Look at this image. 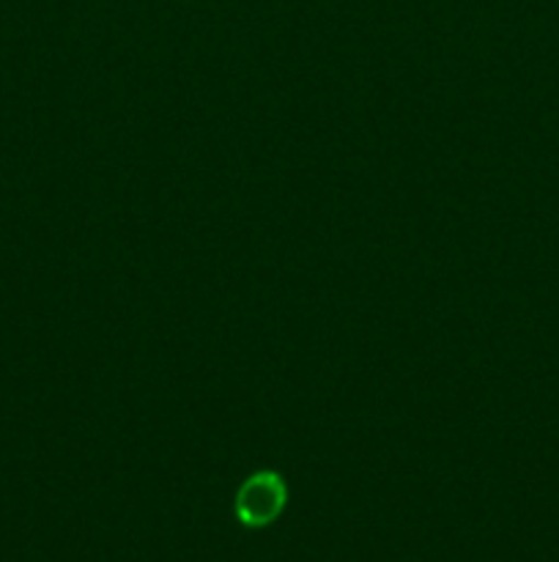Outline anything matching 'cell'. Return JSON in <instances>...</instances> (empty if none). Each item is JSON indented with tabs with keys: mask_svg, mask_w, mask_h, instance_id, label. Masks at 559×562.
I'll return each instance as SVG.
<instances>
[{
	"mask_svg": "<svg viewBox=\"0 0 559 562\" xmlns=\"http://www.w3.org/2000/svg\"><path fill=\"white\" fill-rule=\"evenodd\" d=\"M288 505V486L274 470H258L239 486L233 499V514L239 525L250 530H263L283 516Z\"/></svg>",
	"mask_w": 559,
	"mask_h": 562,
	"instance_id": "cell-1",
	"label": "cell"
}]
</instances>
